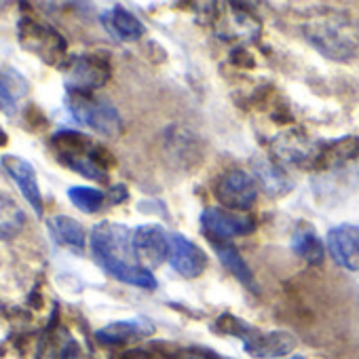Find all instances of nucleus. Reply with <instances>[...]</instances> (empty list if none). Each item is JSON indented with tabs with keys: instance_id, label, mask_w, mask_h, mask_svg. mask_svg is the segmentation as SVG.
<instances>
[{
	"instance_id": "f8f14e48",
	"label": "nucleus",
	"mask_w": 359,
	"mask_h": 359,
	"mask_svg": "<svg viewBox=\"0 0 359 359\" xmlns=\"http://www.w3.org/2000/svg\"><path fill=\"white\" fill-rule=\"evenodd\" d=\"M3 165L9 171V175L13 177V182L20 187L22 195L28 199V203L34 208V212L39 216H43V195H41V187H39V180H36V171L34 167L22 158V156H13L7 154L3 156Z\"/></svg>"
},
{
	"instance_id": "393cba45",
	"label": "nucleus",
	"mask_w": 359,
	"mask_h": 359,
	"mask_svg": "<svg viewBox=\"0 0 359 359\" xmlns=\"http://www.w3.org/2000/svg\"><path fill=\"white\" fill-rule=\"evenodd\" d=\"M285 359H304L302 355H290V357H285Z\"/></svg>"
},
{
	"instance_id": "9b49d317",
	"label": "nucleus",
	"mask_w": 359,
	"mask_h": 359,
	"mask_svg": "<svg viewBox=\"0 0 359 359\" xmlns=\"http://www.w3.org/2000/svg\"><path fill=\"white\" fill-rule=\"evenodd\" d=\"M325 248L334 262L346 271H359V226L340 224L327 231Z\"/></svg>"
},
{
	"instance_id": "ddd939ff",
	"label": "nucleus",
	"mask_w": 359,
	"mask_h": 359,
	"mask_svg": "<svg viewBox=\"0 0 359 359\" xmlns=\"http://www.w3.org/2000/svg\"><path fill=\"white\" fill-rule=\"evenodd\" d=\"M321 146L311 144L304 135L296 133V131H287L281 133L275 142H273V152L279 161L287 163V165H309L315 163L319 156Z\"/></svg>"
},
{
	"instance_id": "4468645a",
	"label": "nucleus",
	"mask_w": 359,
	"mask_h": 359,
	"mask_svg": "<svg viewBox=\"0 0 359 359\" xmlns=\"http://www.w3.org/2000/svg\"><path fill=\"white\" fill-rule=\"evenodd\" d=\"M154 332V325L146 317H135V319H125V321H114L102 330L95 332V338L102 344H127L140 338H146Z\"/></svg>"
},
{
	"instance_id": "f257e3e1",
	"label": "nucleus",
	"mask_w": 359,
	"mask_h": 359,
	"mask_svg": "<svg viewBox=\"0 0 359 359\" xmlns=\"http://www.w3.org/2000/svg\"><path fill=\"white\" fill-rule=\"evenodd\" d=\"M91 254L95 262L116 281L154 290L156 281L150 269L142 266L133 250V231L118 222H100L91 231Z\"/></svg>"
},
{
	"instance_id": "5701e85b",
	"label": "nucleus",
	"mask_w": 359,
	"mask_h": 359,
	"mask_svg": "<svg viewBox=\"0 0 359 359\" xmlns=\"http://www.w3.org/2000/svg\"><path fill=\"white\" fill-rule=\"evenodd\" d=\"M123 201H127V189L118 184L110 191V203H123Z\"/></svg>"
},
{
	"instance_id": "b1692460",
	"label": "nucleus",
	"mask_w": 359,
	"mask_h": 359,
	"mask_svg": "<svg viewBox=\"0 0 359 359\" xmlns=\"http://www.w3.org/2000/svg\"><path fill=\"white\" fill-rule=\"evenodd\" d=\"M5 144H7V133L0 129V146H5Z\"/></svg>"
},
{
	"instance_id": "4be33fe9",
	"label": "nucleus",
	"mask_w": 359,
	"mask_h": 359,
	"mask_svg": "<svg viewBox=\"0 0 359 359\" xmlns=\"http://www.w3.org/2000/svg\"><path fill=\"white\" fill-rule=\"evenodd\" d=\"M15 108V100L11 95V91L7 89V85L3 83V79H0V110H13Z\"/></svg>"
},
{
	"instance_id": "2eb2a0df",
	"label": "nucleus",
	"mask_w": 359,
	"mask_h": 359,
	"mask_svg": "<svg viewBox=\"0 0 359 359\" xmlns=\"http://www.w3.org/2000/svg\"><path fill=\"white\" fill-rule=\"evenodd\" d=\"M102 24L116 41L123 43H135L144 34V24L123 7H112L110 11H106L102 15Z\"/></svg>"
},
{
	"instance_id": "a211bd4d",
	"label": "nucleus",
	"mask_w": 359,
	"mask_h": 359,
	"mask_svg": "<svg viewBox=\"0 0 359 359\" xmlns=\"http://www.w3.org/2000/svg\"><path fill=\"white\" fill-rule=\"evenodd\" d=\"M292 252L311 266L323 264V258H325L323 241L319 239V235L315 233L311 224H300L292 233Z\"/></svg>"
},
{
	"instance_id": "20e7f679",
	"label": "nucleus",
	"mask_w": 359,
	"mask_h": 359,
	"mask_svg": "<svg viewBox=\"0 0 359 359\" xmlns=\"http://www.w3.org/2000/svg\"><path fill=\"white\" fill-rule=\"evenodd\" d=\"M203 233L212 241H229L233 237H245L256 231V220L248 214L231 212L224 208H205L201 212Z\"/></svg>"
},
{
	"instance_id": "f3484780",
	"label": "nucleus",
	"mask_w": 359,
	"mask_h": 359,
	"mask_svg": "<svg viewBox=\"0 0 359 359\" xmlns=\"http://www.w3.org/2000/svg\"><path fill=\"white\" fill-rule=\"evenodd\" d=\"M212 248H214L218 260L222 262V266L239 283H243L252 292H258V285H256V279H254V273H252L250 264L243 260V256L239 254V250L233 243H229V241H212Z\"/></svg>"
},
{
	"instance_id": "9d476101",
	"label": "nucleus",
	"mask_w": 359,
	"mask_h": 359,
	"mask_svg": "<svg viewBox=\"0 0 359 359\" xmlns=\"http://www.w3.org/2000/svg\"><path fill=\"white\" fill-rule=\"evenodd\" d=\"M20 36L26 49L34 51L49 64H55V60L66 51V41L62 34H57L51 26H43L32 20H24L20 24Z\"/></svg>"
},
{
	"instance_id": "6e6552de",
	"label": "nucleus",
	"mask_w": 359,
	"mask_h": 359,
	"mask_svg": "<svg viewBox=\"0 0 359 359\" xmlns=\"http://www.w3.org/2000/svg\"><path fill=\"white\" fill-rule=\"evenodd\" d=\"M110 79V66L100 55H81L70 64L68 89L76 93H91L104 87Z\"/></svg>"
},
{
	"instance_id": "423d86ee",
	"label": "nucleus",
	"mask_w": 359,
	"mask_h": 359,
	"mask_svg": "<svg viewBox=\"0 0 359 359\" xmlns=\"http://www.w3.org/2000/svg\"><path fill=\"white\" fill-rule=\"evenodd\" d=\"M208 262V254L195 241L180 233H171L169 264L177 275H182L184 279H197L205 273Z\"/></svg>"
},
{
	"instance_id": "39448f33",
	"label": "nucleus",
	"mask_w": 359,
	"mask_h": 359,
	"mask_svg": "<svg viewBox=\"0 0 359 359\" xmlns=\"http://www.w3.org/2000/svg\"><path fill=\"white\" fill-rule=\"evenodd\" d=\"M216 197L229 210L248 212L256 205V199H258L256 180L243 169H231L218 180Z\"/></svg>"
},
{
	"instance_id": "1a4fd4ad",
	"label": "nucleus",
	"mask_w": 359,
	"mask_h": 359,
	"mask_svg": "<svg viewBox=\"0 0 359 359\" xmlns=\"http://www.w3.org/2000/svg\"><path fill=\"white\" fill-rule=\"evenodd\" d=\"M133 250L142 266H158L169 258L171 235L158 224H142L133 231Z\"/></svg>"
},
{
	"instance_id": "0eeeda50",
	"label": "nucleus",
	"mask_w": 359,
	"mask_h": 359,
	"mask_svg": "<svg viewBox=\"0 0 359 359\" xmlns=\"http://www.w3.org/2000/svg\"><path fill=\"white\" fill-rule=\"evenodd\" d=\"M306 39L317 47L323 55L332 60H346L353 55V41L348 39L346 28L338 22H319L304 30Z\"/></svg>"
},
{
	"instance_id": "aec40b11",
	"label": "nucleus",
	"mask_w": 359,
	"mask_h": 359,
	"mask_svg": "<svg viewBox=\"0 0 359 359\" xmlns=\"http://www.w3.org/2000/svg\"><path fill=\"white\" fill-rule=\"evenodd\" d=\"M26 226V212L7 195L0 193V241L18 237Z\"/></svg>"
},
{
	"instance_id": "dca6fc26",
	"label": "nucleus",
	"mask_w": 359,
	"mask_h": 359,
	"mask_svg": "<svg viewBox=\"0 0 359 359\" xmlns=\"http://www.w3.org/2000/svg\"><path fill=\"white\" fill-rule=\"evenodd\" d=\"M252 167H254L256 180L260 182V187L264 189L266 195H271V197H281V195H287V193L294 189V184L290 182L287 173H285L277 163L258 156V158H254Z\"/></svg>"
},
{
	"instance_id": "6ab92c4d",
	"label": "nucleus",
	"mask_w": 359,
	"mask_h": 359,
	"mask_svg": "<svg viewBox=\"0 0 359 359\" xmlns=\"http://www.w3.org/2000/svg\"><path fill=\"white\" fill-rule=\"evenodd\" d=\"M49 233L53 237V241L57 245H68L74 250H83L87 243V235L81 222H76L74 218L68 216H53L47 220Z\"/></svg>"
},
{
	"instance_id": "f03ea898",
	"label": "nucleus",
	"mask_w": 359,
	"mask_h": 359,
	"mask_svg": "<svg viewBox=\"0 0 359 359\" xmlns=\"http://www.w3.org/2000/svg\"><path fill=\"white\" fill-rule=\"evenodd\" d=\"M214 330L218 334H226V336H235L243 342V348L248 355L256 357V359H285L290 357V353L296 348L298 340L292 332L285 330H258L254 325H250L248 321L224 313L216 319Z\"/></svg>"
},
{
	"instance_id": "7ed1b4c3",
	"label": "nucleus",
	"mask_w": 359,
	"mask_h": 359,
	"mask_svg": "<svg viewBox=\"0 0 359 359\" xmlns=\"http://www.w3.org/2000/svg\"><path fill=\"white\" fill-rule=\"evenodd\" d=\"M68 108L81 125H85V127H89V129H93L106 137H116L123 129V121H121L118 110L108 100L97 97L93 93L70 91Z\"/></svg>"
},
{
	"instance_id": "412c9836",
	"label": "nucleus",
	"mask_w": 359,
	"mask_h": 359,
	"mask_svg": "<svg viewBox=\"0 0 359 359\" xmlns=\"http://www.w3.org/2000/svg\"><path fill=\"white\" fill-rule=\"evenodd\" d=\"M68 199L76 210H81L85 214H95L106 203V195L91 187H72L68 191Z\"/></svg>"
}]
</instances>
